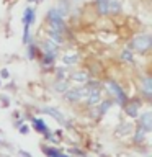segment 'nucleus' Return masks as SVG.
Instances as JSON below:
<instances>
[{"instance_id":"nucleus-1","label":"nucleus","mask_w":152,"mask_h":157,"mask_svg":"<svg viewBox=\"0 0 152 157\" xmlns=\"http://www.w3.org/2000/svg\"><path fill=\"white\" fill-rule=\"evenodd\" d=\"M48 20H49V25H51V31H56V33H61V34L66 31V25L62 21V17L59 15V12L56 8H52L48 12Z\"/></svg>"},{"instance_id":"nucleus-2","label":"nucleus","mask_w":152,"mask_h":157,"mask_svg":"<svg viewBox=\"0 0 152 157\" xmlns=\"http://www.w3.org/2000/svg\"><path fill=\"white\" fill-rule=\"evenodd\" d=\"M152 46V38L149 34H141V36H136L131 43V48L137 52H147Z\"/></svg>"},{"instance_id":"nucleus-3","label":"nucleus","mask_w":152,"mask_h":157,"mask_svg":"<svg viewBox=\"0 0 152 157\" xmlns=\"http://www.w3.org/2000/svg\"><path fill=\"white\" fill-rule=\"evenodd\" d=\"M23 23H25V36H23V41L25 43H29V26L31 23H34V10L33 8H26L23 13Z\"/></svg>"},{"instance_id":"nucleus-4","label":"nucleus","mask_w":152,"mask_h":157,"mask_svg":"<svg viewBox=\"0 0 152 157\" xmlns=\"http://www.w3.org/2000/svg\"><path fill=\"white\" fill-rule=\"evenodd\" d=\"M88 95V87H83V88H72L66 93V100L67 101H82L85 100Z\"/></svg>"},{"instance_id":"nucleus-5","label":"nucleus","mask_w":152,"mask_h":157,"mask_svg":"<svg viewBox=\"0 0 152 157\" xmlns=\"http://www.w3.org/2000/svg\"><path fill=\"white\" fill-rule=\"evenodd\" d=\"M108 87H110V92L113 93V95L116 97V100H118V103L120 105H124V103L127 101V98H126V93L123 92V88L118 85L116 82H113V80H110L108 82Z\"/></svg>"},{"instance_id":"nucleus-6","label":"nucleus","mask_w":152,"mask_h":157,"mask_svg":"<svg viewBox=\"0 0 152 157\" xmlns=\"http://www.w3.org/2000/svg\"><path fill=\"white\" fill-rule=\"evenodd\" d=\"M139 126L146 132H149L152 129V115H150V113H144V115L139 118Z\"/></svg>"},{"instance_id":"nucleus-7","label":"nucleus","mask_w":152,"mask_h":157,"mask_svg":"<svg viewBox=\"0 0 152 157\" xmlns=\"http://www.w3.org/2000/svg\"><path fill=\"white\" fill-rule=\"evenodd\" d=\"M139 106L141 103L139 101H131V103H124V108H126V115H129L131 118H136L137 113H139Z\"/></svg>"},{"instance_id":"nucleus-8","label":"nucleus","mask_w":152,"mask_h":157,"mask_svg":"<svg viewBox=\"0 0 152 157\" xmlns=\"http://www.w3.org/2000/svg\"><path fill=\"white\" fill-rule=\"evenodd\" d=\"M44 111L49 113V115H51V116L54 118V120H57L59 123L66 124V118H64V116H62V113H61V111H57L56 108H52V106H46V108H44Z\"/></svg>"},{"instance_id":"nucleus-9","label":"nucleus","mask_w":152,"mask_h":157,"mask_svg":"<svg viewBox=\"0 0 152 157\" xmlns=\"http://www.w3.org/2000/svg\"><path fill=\"white\" fill-rule=\"evenodd\" d=\"M33 126H34V129H36L38 132H43V134L44 136H51V134H49V131H48V128H46V124H44V121L43 120H38V118H36V120H33Z\"/></svg>"},{"instance_id":"nucleus-10","label":"nucleus","mask_w":152,"mask_h":157,"mask_svg":"<svg viewBox=\"0 0 152 157\" xmlns=\"http://www.w3.org/2000/svg\"><path fill=\"white\" fill-rule=\"evenodd\" d=\"M142 83H144V93L147 97H150L152 95V78L150 77H144Z\"/></svg>"},{"instance_id":"nucleus-11","label":"nucleus","mask_w":152,"mask_h":157,"mask_svg":"<svg viewBox=\"0 0 152 157\" xmlns=\"http://www.w3.org/2000/svg\"><path fill=\"white\" fill-rule=\"evenodd\" d=\"M108 2H110V0H97L98 12H100L101 15H106L108 13Z\"/></svg>"},{"instance_id":"nucleus-12","label":"nucleus","mask_w":152,"mask_h":157,"mask_svg":"<svg viewBox=\"0 0 152 157\" xmlns=\"http://www.w3.org/2000/svg\"><path fill=\"white\" fill-rule=\"evenodd\" d=\"M111 105H113V101H111V100L101 101V103H100V108H98V115H100V116H101V115H105V113L108 111V108H110Z\"/></svg>"},{"instance_id":"nucleus-13","label":"nucleus","mask_w":152,"mask_h":157,"mask_svg":"<svg viewBox=\"0 0 152 157\" xmlns=\"http://www.w3.org/2000/svg\"><path fill=\"white\" fill-rule=\"evenodd\" d=\"M144 136H146V131L139 126L136 129V134H134V142H136V144H141V142L144 141Z\"/></svg>"},{"instance_id":"nucleus-14","label":"nucleus","mask_w":152,"mask_h":157,"mask_svg":"<svg viewBox=\"0 0 152 157\" xmlns=\"http://www.w3.org/2000/svg\"><path fill=\"white\" fill-rule=\"evenodd\" d=\"M113 12H120V3L116 2V0H110L108 2V13H113Z\"/></svg>"},{"instance_id":"nucleus-15","label":"nucleus","mask_w":152,"mask_h":157,"mask_svg":"<svg viewBox=\"0 0 152 157\" xmlns=\"http://www.w3.org/2000/svg\"><path fill=\"white\" fill-rule=\"evenodd\" d=\"M77 59H78L77 54H72V52H70V54H66V56L62 57V61L66 62V64H75Z\"/></svg>"},{"instance_id":"nucleus-16","label":"nucleus","mask_w":152,"mask_h":157,"mask_svg":"<svg viewBox=\"0 0 152 157\" xmlns=\"http://www.w3.org/2000/svg\"><path fill=\"white\" fill-rule=\"evenodd\" d=\"M44 154H46L48 157H56L57 154H61V151L59 149H54V147H43Z\"/></svg>"},{"instance_id":"nucleus-17","label":"nucleus","mask_w":152,"mask_h":157,"mask_svg":"<svg viewBox=\"0 0 152 157\" xmlns=\"http://www.w3.org/2000/svg\"><path fill=\"white\" fill-rule=\"evenodd\" d=\"M72 78H74V80H78V82H85L88 78V75L85 72H77V74H74V75H72Z\"/></svg>"},{"instance_id":"nucleus-18","label":"nucleus","mask_w":152,"mask_h":157,"mask_svg":"<svg viewBox=\"0 0 152 157\" xmlns=\"http://www.w3.org/2000/svg\"><path fill=\"white\" fill-rule=\"evenodd\" d=\"M121 59H123V61H126V62H132V54H131L129 49H124V51H123Z\"/></svg>"},{"instance_id":"nucleus-19","label":"nucleus","mask_w":152,"mask_h":157,"mask_svg":"<svg viewBox=\"0 0 152 157\" xmlns=\"http://www.w3.org/2000/svg\"><path fill=\"white\" fill-rule=\"evenodd\" d=\"M49 36H51V39H54L57 44L62 43V34L61 33H56V31H49Z\"/></svg>"},{"instance_id":"nucleus-20","label":"nucleus","mask_w":152,"mask_h":157,"mask_svg":"<svg viewBox=\"0 0 152 157\" xmlns=\"http://www.w3.org/2000/svg\"><path fill=\"white\" fill-rule=\"evenodd\" d=\"M120 128H123V129H118V134H121V136L123 134H127V132L131 131V126L129 124H121Z\"/></svg>"},{"instance_id":"nucleus-21","label":"nucleus","mask_w":152,"mask_h":157,"mask_svg":"<svg viewBox=\"0 0 152 157\" xmlns=\"http://www.w3.org/2000/svg\"><path fill=\"white\" fill-rule=\"evenodd\" d=\"M56 90H57V92H66V90H67V85H66L64 82L56 83Z\"/></svg>"},{"instance_id":"nucleus-22","label":"nucleus","mask_w":152,"mask_h":157,"mask_svg":"<svg viewBox=\"0 0 152 157\" xmlns=\"http://www.w3.org/2000/svg\"><path fill=\"white\" fill-rule=\"evenodd\" d=\"M28 56H29V59H33L34 56H36V48H34V46H29V49H28Z\"/></svg>"},{"instance_id":"nucleus-23","label":"nucleus","mask_w":152,"mask_h":157,"mask_svg":"<svg viewBox=\"0 0 152 157\" xmlns=\"http://www.w3.org/2000/svg\"><path fill=\"white\" fill-rule=\"evenodd\" d=\"M20 131H21L23 134H26V132H28V126H25V124H23L21 128H20Z\"/></svg>"},{"instance_id":"nucleus-24","label":"nucleus","mask_w":152,"mask_h":157,"mask_svg":"<svg viewBox=\"0 0 152 157\" xmlns=\"http://www.w3.org/2000/svg\"><path fill=\"white\" fill-rule=\"evenodd\" d=\"M2 77H5V78L8 77V71H7V69H3V71H2Z\"/></svg>"},{"instance_id":"nucleus-25","label":"nucleus","mask_w":152,"mask_h":157,"mask_svg":"<svg viewBox=\"0 0 152 157\" xmlns=\"http://www.w3.org/2000/svg\"><path fill=\"white\" fill-rule=\"evenodd\" d=\"M20 154H21L23 157H31V155L28 154V152H25V151H20Z\"/></svg>"},{"instance_id":"nucleus-26","label":"nucleus","mask_w":152,"mask_h":157,"mask_svg":"<svg viewBox=\"0 0 152 157\" xmlns=\"http://www.w3.org/2000/svg\"><path fill=\"white\" fill-rule=\"evenodd\" d=\"M56 157H69V155H64V154H62V152H61V154H57Z\"/></svg>"},{"instance_id":"nucleus-27","label":"nucleus","mask_w":152,"mask_h":157,"mask_svg":"<svg viewBox=\"0 0 152 157\" xmlns=\"http://www.w3.org/2000/svg\"><path fill=\"white\" fill-rule=\"evenodd\" d=\"M28 2H33V0H28Z\"/></svg>"}]
</instances>
